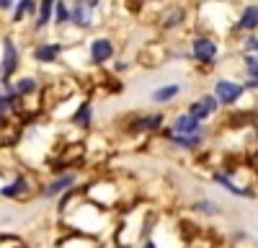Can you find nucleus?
<instances>
[{"label": "nucleus", "mask_w": 258, "mask_h": 248, "mask_svg": "<svg viewBox=\"0 0 258 248\" xmlns=\"http://www.w3.org/2000/svg\"><path fill=\"white\" fill-rule=\"evenodd\" d=\"M238 29L243 31H255L258 29V6H245L240 18H238Z\"/></svg>", "instance_id": "14"}, {"label": "nucleus", "mask_w": 258, "mask_h": 248, "mask_svg": "<svg viewBox=\"0 0 258 248\" xmlns=\"http://www.w3.org/2000/svg\"><path fill=\"white\" fill-rule=\"evenodd\" d=\"M31 11H36V3L34 0H21V3L16 6V13H13V21H21L26 13H31Z\"/></svg>", "instance_id": "22"}, {"label": "nucleus", "mask_w": 258, "mask_h": 248, "mask_svg": "<svg viewBox=\"0 0 258 248\" xmlns=\"http://www.w3.org/2000/svg\"><path fill=\"white\" fill-rule=\"evenodd\" d=\"M36 88H39V83H36V78H21L18 83H16V93L21 96V98H29V96H34L36 93Z\"/></svg>", "instance_id": "18"}, {"label": "nucleus", "mask_w": 258, "mask_h": 248, "mask_svg": "<svg viewBox=\"0 0 258 248\" xmlns=\"http://www.w3.org/2000/svg\"><path fill=\"white\" fill-rule=\"evenodd\" d=\"M186 111L197 119L199 124H204V121H209L214 114L220 111V101L214 98V93H204V96H199L197 101H191Z\"/></svg>", "instance_id": "3"}, {"label": "nucleus", "mask_w": 258, "mask_h": 248, "mask_svg": "<svg viewBox=\"0 0 258 248\" xmlns=\"http://www.w3.org/2000/svg\"><path fill=\"white\" fill-rule=\"evenodd\" d=\"M191 207H194V210H197L199 215H207V217H217V215H222V207L214 202V199H197Z\"/></svg>", "instance_id": "17"}, {"label": "nucleus", "mask_w": 258, "mask_h": 248, "mask_svg": "<svg viewBox=\"0 0 258 248\" xmlns=\"http://www.w3.org/2000/svg\"><path fill=\"white\" fill-rule=\"evenodd\" d=\"M62 52V44H41V47H34V59L36 62H54Z\"/></svg>", "instance_id": "15"}, {"label": "nucleus", "mask_w": 258, "mask_h": 248, "mask_svg": "<svg viewBox=\"0 0 258 248\" xmlns=\"http://www.w3.org/2000/svg\"><path fill=\"white\" fill-rule=\"evenodd\" d=\"M114 57V44L109 39H93L91 41V59L96 65H103V62H109Z\"/></svg>", "instance_id": "11"}, {"label": "nucleus", "mask_w": 258, "mask_h": 248, "mask_svg": "<svg viewBox=\"0 0 258 248\" xmlns=\"http://www.w3.org/2000/svg\"><path fill=\"white\" fill-rule=\"evenodd\" d=\"M31 181L26 178V176H18V178H13L8 186H3V189H0V194L3 197H8V199H26L29 194H31Z\"/></svg>", "instance_id": "9"}, {"label": "nucleus", "mask_w": 258, "mask_h": 248, "mask_svg": "<svg viewBox=\"0 0 258 248\" xmlns=\"http://www.w3.org/2000/svg\"><path fill=\"white\" fill-rule=\"evenodd\" d=\"M191 54L197 62H202V65H212V62L217 59V44H214L209 36H197L191 44Z\"/></svg>", "instance_id": "6"}, {"label": "nucleus", "mask_w": 258, "mask_h": 248, "mask_svg": "<svg viewBox=\"0 0 258 248\" xmlns=\"http://www.w3.org/2000/svg\"><path fill=\"white\" fill-rule=\"evenodd\" d=\"M16 68H18V49L11 39H3V75H6V80L16 73Z\"/></svg>", "instance_id": "13"}, {"label": "nucleus", "mask_w": 258, "mask_h": 248, "mask_svg": "<svg viewBox=\"0 0 258 248\" xmlns=\"http://www.w3.org/2000/svg\"><path fill=\"white\" fill-rule=\"evenodd\" d=\"M245 54H258V39L255 36H250L245 41Z\"/></svg>", "instance_id": "24"}, {"label": "nucleus", "mask_w": 258, "mask_h": 248, "mask_svg": "<svg viewBox=\"0 0 258 248\" xmlns=\"http://www.w3.org/2000/svg\"><path fill=\"white\" fill-rule=\"evenodd\" d=\"M243 96H245L243 83H235V80H227V78H220L214 83V98L220 101V106H235Z\"/></svg>", "instance_id": "1"}, {"label": "nucleus", "mask_w": 258, "mask_h": 248, "mask_svg": "<svg viewBox=\"0 0 258 248\" xmlns=\"http://www.w3.org/2000/svg\"><path fill=\"white\" fill-rule=\"evenodd\" d=\"M142 248H158V245H155L153 238H145V240H142Z\"/></svg>", "instance_id": "25"}, {"label": "nucleus", "mask_w": 258, "mask_h": 248, "mask_svg": "<svg viewBox=\"0 0 258 248\" xmlns=\"http://www.w3.org/2000/svg\"><path fill=\"white\" fill-rule=\"evenodd\" d=\"M178 93H181V86L178 83H170V86H163V88L153 91V101L155 103H170L173 98H178Z\"/></svg>", "instance_id": "16"}, {"label": "nucleus", "mask_w": 258, "mask_h": 248, "mask_svg": "<svg viewBox=\"0 0 258 248\" xmlns=\"http://www.w3.org/2000/svg\"><path fill=\"white\" fill-rule=\"evenodd\" d=\"M199 130H202V124L194 119L188 111L178 114L173 119V124H170V132H173V135H194V132H199Z\"/></svg>", "instance_id": "10"}, {"label": "nucleus", "mask_w": 258, "mask_h": 248, "mask_svg": "<svg viewBox=\"0 0 258 248\" xmlns=\"http://www.w3.org/2000/svg\"><path fill=\"white\" fill-rule=\"evenodd\" d=\"M75 181H78V173L75 171H64V173H54L49 181H47V186H44V194L47 199H54V197H62L64 192H70V189H75Z\"/></svg>", "instance_id": "5"}, {"label": "nucleus", "mask_w": 258, "mask_h": 248, "mask_svg": "<svg viewBox=\"0 0 258 248\" xmlns=\"http://www.w3.org/2000/svg\"><path fill=\"white\" fill-rule=\"evenodd\" d=\"M165 127V114H142V116H135L129 121V132L132 135H155Z\"/></svg>", "instance_id": "4"}, {"label": "nucleus", "mask_w": 258, "mask_h": 248, "mask_svg": "<svg viewBox=\"0 0 258 248\" xmlns=\"http://www.w3.org/2000/svg\"><path fill=\"white\" fill-rule=\"evenodd\" d=\"M98 6V0H75V6L70 11V21L75 26L85 29V26H91L93 24V11Z\"/></svg>", "instance_id": "7"}, {"label": "nucleus", "mask_w": 258, "mask_h": 248, "mask_svg": "<svg viewBox=\"0 0 258 248\" xmlns=\"http://www.w3.org/2000/svg\"><path fill=\"white\" fill-rule=\"evenodd\" d=\"M70 119H73L75 127H80V130H91V127H93V103H91V101L78 103V109L73 111Z\"/></svg>", "instance_id": "12"}, {"label": "nucleus", "mask_w": 258, "mask_h": 248, "mask_svg": "<svg viewBox=\"0 0 258 248\" xmlns=\"http://www.w3.org/2000/svg\"><path fill=\"white\" fill-rule=\"evenodd\" d=\"M52 16H54V24H68V21H70V8L64 6V0H54Z\"/></svg>", "instance_id": "20"}, {"label": "nucleus", "mask_w": 258, "mask_h": 248, "mask_svg": "<svg viewBox=\"0 0 258 248\" xmlns=\"http://www.w3.org/2000/svg\"><path fill=\"white\" fill-rule=\"evenodd\" d=\"M52 11H54V0H41L39 6V18H36V29H44L52 18Z\"/></svg>", "instance_id": "19"}, {"label": "nucleus", "mask_w": 258, "mask_h": 248, "mask_svg": "<svg viewBox=\"0 0 258 248\" xmlns=\"http://www.w3.org/2000/svg\"><path fill=\"white\" fill-rule=\"evenodd\" d=\"M13 6V0H0V11H6V8H11Z\"/></svg>", "instance_id": "27"}, {"label": "nucleus", "mask_w": 258, "mask_h": 248, "mask_svg": "<svg viewBox=\"0 0 258 248\" xmlns=\"http://www.w3.org/2000/svg\"><path fill=\"white\" fill-rule=\"evenodd\" d=\"M243 86H245V91H248V88H255V91H258V78H255V80H248V83H243Z\"/></svg>", "instance_id": "26"}, {"label": "nucleus", "mask_w": 258, "mask_h": 248, "mask_svg": "<svg viewBox=\"0 0 258 248\" xmlns=\"http://www.w3.org/2000/svg\"><path fill=\"white\" fill-rule=\"evenodd\" d=\"M212 178H214V183H217V186H222V189H227V192L235 194V197H240V199H255V194H253L250 189H245V186H240V183H235V181H232L227 173H222V171H214Z\"/></svg>", "instance_id": "8"}, {"label": "nucleus", "mask_w": 258, "mask_h": 248, "mask_svg": "<svg viewBox=\"0 0 258 248\" xmlns=\"http://www.w3.org/2000/svg\"><path fill=\"white\" fill-rule=\"evenodd\" d=\"M173 148H178V150H183V153H199V150H204L207 148V140H209V132L202 127L199 132H194V135H173L170 132L168 137H165Z\"/></svg>", "instance_id": "2"}, {"label": "nucleus", "mask_w": 258, "mask_h": 248, "mask_svg": "<svg viewBox=\"0 0 258 248\" xmlns=\"http://www.w3.org/2000/svg\"><path fill=\"white\" fill-rule=\"evenodd\" d=\"M243 65H245L248 80H255V78H258V54H245V57H243Z\"/></svg>", "instance_id": "21"}, {"label": "nucleus", "mask_w": 258, "mask_h": 248, "mask_svg": "<svg viewBox=\"0 0 258 248\" xmlns=\"http://www.w3.org/2000/svg\"><path fill=\"white\" fill-rule=\"evenodd\" d=\"M178 21H183V11H173L168 18H165V26H176Z\"/></svg>", "instance_id": "23"}]
</instances>
